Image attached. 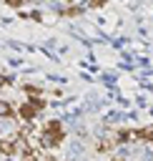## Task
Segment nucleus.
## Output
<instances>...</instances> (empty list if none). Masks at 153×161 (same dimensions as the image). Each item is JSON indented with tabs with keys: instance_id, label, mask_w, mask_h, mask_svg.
I'll list each match as a JSON object with an SVG mask.
<instances>
[{
	"instance_id": "obj_7",
	"label": "nucleus",
	"mask_w": 153,
	"mask_h": 161,
	"mask_svg": "<svg viewBox=\"0 0 153 161\" xmlns=\"http://www.w3.org/2000/svg\"><path fill=\"white\" fill-rule=\"evenodd\" d=\"M48 161H55V158H48Z\"/></svg>"
},
{
	"instance_id": "obj_6",
	"label": "nucleus",
	"mask_w": 153,
	"mask_h": 161,
	"mask_svg": "<svg viewBox=\"0 0 153 161\" xmlns=\"http://www.w3.org/2000/svg\"><path fill=\"white\" fill-rule=\"evenodd\" d=\"M10 8H20V5H25V0H5Z\"/></svg>"
},
{
	"instance_id": "obj_4",
	"label": "nucleus",
	"mask_w": 153,
	"mask_h": 161,
	"mask_svg": "<svg viewBox=\"0 0 153 161\" xmlns=\"http://www.w3.org/2000/svg\"><path fill=\"white\" fill-rule=\"evenodd\" d=\"M138 133H140V141H153V126L138 128Z\"/></svg>"
},
{
	"instance_id": "obj_1",
	"label": "nucleus",
	"mask_w": 153,
	"mask_h": 161,
	"mask_svg": "<svg viewBox=\"0 0 153 161\" xmlns=\"http://www.w3.org/2000/svg\"><path fill=\"white\" fill-rule=\"evenodd\" d=\"M63 138H65V126L60 121H48L40 131V146L43 148H55L63 143Z\"/></svg>"
},
{
	"instance_id": "obj_5",
	"label": "nucleus",
	"mask_w": 153,
	"mask_h": 161,
	"mask_svg": "<svg viewBox=\"0 0 153 161\" xmlns=\"http://www.w3.org/2000/svg\"><path fill=\"white\" fill-rule=\"evenodd\" d=\"M105 5V0H90L88 3V8H103Z\"/></svg>"
},
{
	"instance_id": "obj_8",
	"label": "nucleus",
	"mask_w": 153,
	"mask_h": 161,
	"mask_svg": "<svg viewBox=\"0 0 153 161\" xmlns=\"http://www.w3.org/2000/svg\"><path fill=\"white\" fill-rule=\"evenodd\" d=\"M0 83H3V80H0Z\"/></svg>"
},
{
	"instance_id": "obj_2",
	"label": "nucleus",
	"mask_w": 153,
	"mask_h": 161,
	"mask_svg": "<svg viewBox=\"0 0 153 161\" xmlns=\"http://www.w3.org/2000/svg\"><path fill=\"white\" fill-rule=\"evenodd\" d=\"M38 111H40V108H38V103H35V101L30 98V101H25V103H23V106L18 108V116H20L23 121H28V123H33V121L38 118Z\"/></svg>"
},
{
	"instance_id": "obj_3",
	"label": "nucleus",
	"mask_w": 153,
	"mask_h": 161,
	"mask_svg": "<svg viewBox=\"0 0 153 161\" xmlns=\"http://www.w3.org/2000/svg\"><path fill=\"white\" fill-rule=\"evenodd\" d=\"M8 116H13V106L0 98V118H8Z\"/></svg>"
}]
</instances>
